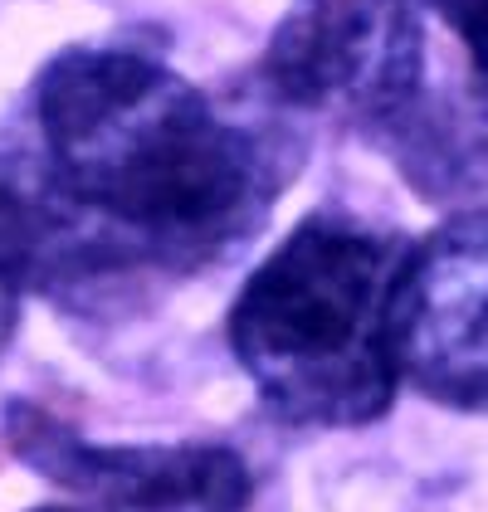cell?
Instances as JSON below:
<instances>
[{"label": "cell", "instance_id": "cell-1", "mask_svg": "<svg viewBox=\"0 0 488 512\" xmlns=\"http://www.w3.org/2000/svg\"><path fill=\"white\" fill-rule=\"evenodd\" d=\"M44 274L88 239L103 264L191 269L240 244L279 200V147L191 79L127 44H74L35 79Z\"/></svg>", "mask_w": 488, "mask_h": 512}, {"label": "cell", "instance_id": "cell-2", "mask_svg": "<svg viewBox=\"0 0 488 512\" xmlns=\"http://www.w3.org/2000/svg\"><path fill=\"white\" fill-rule=\"evenodd\" d=\"M406 239L313 215L249 274L230 347L259 400L308 430H357L391 410V288Z\"/></svg>", "mask_w": 488, "mask_h": 512}, {"label": "cell", "instance_id": "cell-3", "mask_svg": "<svg viewBox=\"0 0 488 512\" xmlns=\"http://www.w3.org/2000/svg\"><path fill=\"white\" fill-rule=\"evenodd\" d=\"M425 79L415 0H293L264 49V83L284 108L342 122H401Z\"/></svg>", "mask_w": 488, "mask_h": 512}, {"label": "cell", "instance_id": "cell-4", "mask_svg": "<svg viewBox=\"0 0 488 512\" xmlns=\"http://www.w3.org/2000/svg\"><path fill=\"white\" fill-rule=\"evenodd\" d=\"M396 376L449 410L488 415V210L410 244L391 288Z\"/></svg>", "mask_w": 488, "mask_h": 512}, {"label": "cell", "instance_id": "cell-5", "mask_svg": "<svg viewBox=\"0 0 488 512\" xmlns=\"http://www.w3.org/2000/svg\"><path fill=\"white\" fill-rule=\"evenodd\" d=\"M10 449L88 512H244L249 469L225 444H88L40 405H10Z\"/></svg>", "mask_w": 488, "mask_h": 512}, {"label": "cell", "instance_id": "cell-6", "mask_svg": "<svg viewBox=\"0 0 488 512\" xmlns=\"http://www.w3.org/2000/svg\"><path fill=\"white\" fill-rule=\"evenodd\" d=\"M44 274V225L40 205L0 186V352L15 337L20 303Z\"/></svg>", "mask_w": 488, "mask_h": 512}, {"label": "cell", "instance_id": "cell-7", "mask_svg": "<svg viewBox=\"0 0 488 512\" xmlns=\"http://www.w3.org/2000/svg\"><path fill=\"white\" fill-rule=\"evenodd\" d=\"M464 44H469V74H474V103H479V113L488 122V0H479L459 25H454Z\"/></svg>", "mask_w": 488, "mask_h": 512}, {"label": "cell", "instance_id": "cell-8", "mask_svg": "<svg viewBox=\"0 0 488 512\" xmlns=\"http://www.w3.org/2000/svg\"><path fill=\"white\" fill-rule=\"evenodd\" d=\"M420 5H430V10H435L440 20H449V25H459V20H464L479 0H420Z\"/></svg>", "mask_w": 488, "mask_h": 512}, {"label": "cell", "instance_id": "cell-9", "mask_svg": "<svg viewBox=\"0 0 488 512\" xmlns=\"http://www.w3.org/2000/svg\"><path fill=\"white\" fill-rule=\"evenodd\" d=\"M40 512H74V508H40Z\"/></svg>", "mask_w": 488, "mask_h": 512}]
</instances>
